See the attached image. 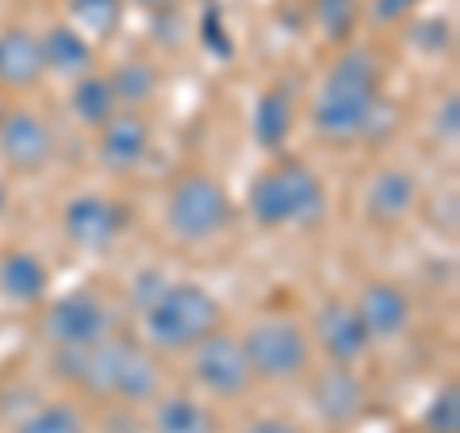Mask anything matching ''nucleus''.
Segmentation results:
<instances>
[{"instance_id":"f257e3e1","label":"nucleus","mask_w":460,"mask_h":433,"mask_svg":"<svg viewBox=\"0 0 460 433\" xmlns=\"http://www.w3.org/2000/svg\"><path fill=\"white\" fill-rule=\"evenodd\" d=\"M384 100V57L372 47H341L311 100V131L330 146L365 138L372 111Z\"/></svg>"},{"instance_id":"f03ea898","label":"nucleus","mask_w":460,"mask_h":433,"mask_svg":"<svg viewBox=\"0 0 460 433\" xmlns=\"http://www.w3.org/2000/svg\"><path fill=\"white\" fill-rule=\"evenodd\" d=\"M246 211L261 230L314 226L326 219V184L304 157L280 154L250 181Z\"/></svg>"},{"instance_id":"7ed1b4c3","label":"nucleus","mask_w":460,"mask_h":433,"mask_svg":"<svg viewBox=\"0 0 460 433\" xmlns=\"http://www.w3.org/2000/svg\"><path fill=\"white\" fill-rule=\"evenodd\" d=\"M142 330L154 353H189L215 330H223V303L196 280H169L146 311Z\"/></svg>"},{"instance_id":"20e7f679","label":"nucleus","mask_w":460,"mask_h":433,"mask_svg":"<svg viewBox=\"0 0 460 433\" xmlns=\"http://www.w3.org/2000/svg\"><path fill=\"white\" fill-rule=\"evenodd\" d=\"M242 349H246L253 384H296L307 380L314 365V345L307 326H299L288 314H265L246 326Z\"/></svg>"},{"instance_id":"39448f33","label":"nucleus","mask_w":460,"mask_h":433,"mask_svg":"<svg viewBox=\"0 0 460 433\" xmlns=\"http://www.w3.org/2000/svg\"><path fill=\"white\" fill-rule=\"evenodd\" d=\"M234 223V204L219 181L211 172H184L172 181V189L165 196V226L169 234L184 245H204L226 234Z\"/></svg>"},{"instance_id":"423d86ee","label":"nucleus","mask_w":460,"mask_h":433,"mask_svg":"<svg viewBox=\"0 0 460 433\" xmlns=\"http://www.w3.org/2000/svg\"><path fill=\"white\" fill-rule=\"evenodd\" d=\"M115 334L111 307L96 292H66L47 303L39 319V338L54 349H93Z\"/></svg>"},{"instance_id":"0eeeda50","label":"nucleus","mask_w":460,"mask_h":433,"mask_svg":"<svg viewBox=\"0 0 460 433\" xmlns=\"http://www.w3.org/2000/svg\"><path fill=\"white\" fill-rule=\"evenodd\" d=\"M189 357V376L204 395L211 399H242L250 395L253 387V372L246 349H242L238 334H226V330H215L196 349L184 353Z\"/></svg>"},{"instance_id":"6e6552de","label":"nucleus","mask_w":460,"mask_h":433,"mask_svg":"<svg viewBox=\"0 0 460 433\" xmlns=\"http://www.w3.org/2000/svg\"><path fill=\"white\" fill-rule=\"evenodd\" d=\"M127 230V208L111 196L81 192L66 199L62 208V234L77 253H108Z\"/></svg>"},{"instance_id":"1a4fd4ad","label":"nucleus","mask_w":460,"mask_h":433,"mask_svg":"<svg viewBox=\"0 0 460 433\" xmlns=\"http://www.w3.org/2000/svg\"><path fill=\"white\" fill-rule=\"evenodd\" d=\"M58 157V135L54 127L31 108L4 111L0 123V162L20 177H35Z\"/></svg>"},{"instance_id":"9d476101","label":"nucleus","mask_w":460,"mask_h":433,"mask_svg":"<svg viewBox=\"0 0 460 433\" xmlns=\"http://www.w3.org/2000/svg\"><path fill=\"white\" fill-rule=\"evenodd\" d=\"M311 345L323 349L326 365H349L357 368L372 349V338L357 314L353 299H326L319 314H314V326L307 330Z\"/></svg>"},{"instance_id":"9b49d317","label":"nucleus","mask_w":460,"mask_h":433,"mask_svg":"<svg viewBox=\"0 0 460 433\" xmlns=\"http://www.w3.org/2000/svg\"><path fill=\"white\" fill-rule=\"evenodd\" d=\"M307 399L311 411L326 426H349L361 418L368 402V387L349 365H326L319 372H307Z\"/></svg>"},{"instance_id":"f8f14e48","label":"nucleus","mask_w":460,"mask_h":433,"mask_svg":"<svg viewBox=\"0 0 460 433\" xmlns=\"http://www.w3.org/2000/svg\"><path fill=\"white\" fill-rule=\"evenodd\" d=\"M422 204V181L402 165H384L365 189V219L376 230H395Z\"/></svg>"},{"instance_id":"ddd939ff","label":"nucleus","mask_w":460,"mask_h":433,"mask_svg":"<svg viewBox=\"0 0 460 433\" xmlns=\"http://www.w3.org/2000/svg\"><path fill=\"white\" fill-rule=\"evenodd\" d=\"M353 307L361 314L372 345L402 338L414 319V303L407 296V287H399L395 280H365L361 292L353 296Z\"/></svg>"},{"instance_id":"4468645a","label":"nucleus","mask_w":460,"mask_h":433,"mask_svg":"<svg viewBox=\"0 0 460 433\" xmlns=\"http://www.w3.org/2000/svg\"><path fill=\"white\" fill-rule=\"evenodd\" d=\"M154 127L142 111H115L96 131V157L108 172H135L150 157Z\"/></svg>"},{"instance_id":"2eb2a0df","label":"nucleus","mask_w":460,"mask_h":433,"mask_svg":"<svg viewBox=\"0 0 460 433\" xmlns=\"http://www.w3.org/2000/svg\"><path fill=\"white\" fill-rule=\"evenodd\" d=\"M39 50H42V69L69 81V84L96 74V47L77 31V27H69L66 20L50 23L47 31L39 35Z\"/></svg>"},{"instance_id":"dca6fc26","label":"nucleus","mask_w":460,"mask_h":433,"mask_svg":"<svg viewBox=\"0 0 460 433\" xmlns=\"http://www.w3.org/2000/svg\"><path fill=\"white\" fill-rule=\"evenodd\" d=\"M47 77L39 35L31 27H0V89L27 93Z\"/></svg>"},{"instance_id":"f3484780","label":"nucleus","mask_w":460,"mask_h":433,"mask_svg":"<svg viewBox=\"0 0 460 433\" xmlns=\"http://www.w3.org/2000/svg\"><path fill=\"white\" fill-rule=\"evenodd\" d=\"M150 433H219V414L184 392H162L150 402Z\"/></svg>"},{"instance_id":"a211bd4d","label":"nucleus","mask_w":460,"mask_h":433,"mask_svg":"<svg viewBox=\"0 0 460 433\" xmlns=\"http://www.w3.org/2000/svg\"><path fill=\"white\" fill-rule=\"evenodd\" d=\"M0 292L12 303H42L50 292V269L31 250H8L0 257Z\"/></svg>"},{"instance_id":"6ab92c4d","label":"nucleus","mask_w":460,"mask_h":433,"mask_svg":"<svg viewBox=\"0 0 460 433\" xmlns=\"http://www.w3.org/2000/svg\"><path fill=\"white\" fill-rule=\"evenodd\" d=\"M253 142L261 150L269 154H280L284 150V142L288 135H292V127H296V100L288 89H265L261 96H257V104H253Z\"/></svg>"},{"instance_id":"aec40b11","label":"nucleus","mask_w":460,"mask_h":433,"mask_svg":"<svg viewBox=\"0 0 460 433\" xmlns=\"http://www.w3.org/2000/svg\"><path fill=\"white\" fill-rule=\"evenodd\" d=\"M108 84L123 111H142L162 89V69L150 57H127L108 74Z\"/></svg>"},{"instance_id":"412c9836","label":"nucleus","mask_w":460,"mask_h":433,"mask_svg":"<svg viewBox=\"0 0 460 433\" xmlns=\"http://www.w3.org/2000/svg\"><path fill=\"white\" fill-rule=\"evenodd\" d=\"M127 20V0H66V23L77 27L96 47V42H111L123 31Z\"/></svg>"},{"instance_id":"4be33fe9","label":"nucleus","mask_w":460,"mask_h":433,"mask_svg":"<svg viewBox=\"0 0 460 433\" xmlns=\"http://www.w3.org/2000/svg\"><path fill=\"white\" fill-rule=\"evenodd\" d=\"M69 111H74V119L81 127H89V131H100L115 111H123L119 108V100H115L111 93V84H108V74H89V77H81L74 81V89H69Z\"/></svg>"},{"instance_id":"5701e85b","label":"nucleus","mask_w":460,"mask_h":433,"mask_svg":"<svg viewBox=\"0 0 460 433\" xmlns=\"http://www.w3.org/2000/svg\"><path fill=\"white\" fill-rule=\"evenodd\" d=\"M361 12H365L361 0H314L311 4L314 27H319L323 39L334 42V47H349L353 42V31H357V23H361Z\"/></svg>"},{"instance_id":"b1692460","label":"nucleus","mask_w":460,"mask_h":433,"mask_svg":"<svg viewBox=\"0 0 460 433\" xmlns=\"http://www.w3.org/2000/svg\"><path fill=\"white\" fill-rule=\"evenodd\" d=\"M16 433H89V422H84V414L74 402L58 399V402H47V407H35L16 426Z\"/></svg>"},{"instance_id":"393cba45","label":"nucleus","mask_w":460,"mask_h":433,"mask_svg":"<svg viewBox=\"0 0 460 433\" xmlns=\"http://www.w3.org/2000/svg\"><path fill=\"white\" fill-rule=\"evenodd\" d=\"M422 433H460V387L456 380L441 384L422 411Z\"/></svg>"},{"instance_id":"a878e982","label":"nucleus","mask_w":460,"mask_h":433,"mask_svg":"<svg viewBox=\"0 0 460 433\" xmlns=\"http://www.w3.org/2000/svg\"><path fill=\"white\" fill-rule=\"evenodd\" d=\"M407 39H411V47H419L426 54H441V50H449V42H453V27H449V20H441V16L414 20Z\"/></svg>"},{"instance_id":"bb28decb","label":"nucleus","mask_w":460,"mask_h":433,"mask_svg":"<svg viewBox=\"0 0 460 433\" xmlns=\"http://www.w3.org/2000/svg\"><path fill=\"white\" fill-rule=\"evenodd\" d=\"M434 138L438 142H456L460 138V96L449 93L434 111Z\"/></svg>"},{"instance_id":"cd10ccee","label":"nucleus","mask_w":460,"mask_h":433,"mask_svg":"<svg viewBox=\"0 0 460 433\" xmlns=\"http://www.w3.org/2000/svg\"><path fill=\"white\" fill-rule=\"evenodd\" d=\"M419 4H422V0H372L368 16H372V23L387 27V23H402Z\"/></svg>"},{"instance_id":"c85d7f7f","label":"nucleus","mask_w":460,"mask_h":433,"mask_svg":"<svg viewBox=\"0 0 460 433\" xmlns=\"http://www.w3.org/2000/svg\"><path fill=\"white\" fill-rule=\"evenodd\" d=\"M165 284H169V280L162 277V272H154V269H150V272H138L135 284H131V303L138 307V314L146 311L157 296H162V287H165Z\"/></svg>"},{"instance_id":"c756f323","label":"nucleus","mask_w":460,"mask_h":433,"mask_svg":"<svg viewBox=\"0 0 460 433\" xmlns=\"http://www.w3.org/2000/svg\"><path fill=\"white\" fill-rule=\"evenodd\" d=\"M238 433H304L296 422H288V418H277V414H265V418H253L246 422Z\"/></svg>"},{"instance_id":"7c9ffc66","label":"nucleus","mask_w":460,"mask_h":433,"mask_svg":"<svg viewBox=\"0 0 460 433\" xmlns=\"http://www.w3.org/2000/svg\"><path fill=\"white\" fill-rule=\"evenodd\" d=\"M127 4H135L138 12H146V16H169V12H177L184 0H127Z\"/></svg>"},{"instance_id":"2f4dec72","label":"nucleus","mask_w":460,"mask_h":433,"mask_svg":"<svg viewBox=\"0 0 460 433\" xmlns=\"http://www.w3.org/2000/svg\"><path fill=\"white\" fill-rule=\"evenodd\" d=\"M8 211V189H4V181H0V215Z\"/></svg>"},{"instance_id":"473e14b6","label":"nucleus","mask_w":460,"mask_h":433,"mask_svg":"<svg viewBox=\"0 0 460 433\" xmlns=\"http://www.w3.org/2000/svg\"><path fill=\"white\" fill-rule=\"evenodd\" d=\"M4 111H8V108H4V100H0V123H4Z\"/></svg>"}]
</instances>
